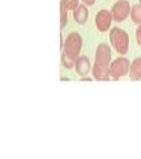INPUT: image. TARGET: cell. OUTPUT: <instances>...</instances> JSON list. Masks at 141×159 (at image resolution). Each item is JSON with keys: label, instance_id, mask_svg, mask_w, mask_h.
<instances>
[{"label": "cell", "instance_id": "6da1fadb", "mask_svg": "<svg viewBox=\"0 0 141 159\" xmlns=\"http://www.w3.org/2000/svg\"><path fill=\"white\" fill-rule=\"evenodd\" d=\"M110 60H112V52L108 44H100L96 49L95 54V64L92 66V76L97 81H109L110 74H109V66H110Z\"/></svg>", "mask_w": 141, "mask_h": 159}, {"label": "cell", "instance_id": "7a4b0ae2", "mask_svg": "<svg viewBox=\"0 0 141 159\" xmlns=\"http://www.w3.org/2000/svg\"><path fill=\"white\" fill-rule=\"evenodd\" d=\"M110 44L119 54H127L129 51V36L121 28L114 27L109 32Z\"/></svg>", "mask_w": 141, "mask_h": 159}, {"label": "cell", "instance_id": "3957f363", "mask_svg": "<svg viewBox=\"0 0 141 159\" xmlns=\"http://www.w3.org/2000/svg\"><path fill=\"white\" fill-rule=\"evenodd\" d=\"M81 48H83V39L80 36V33H77V32L69 33L67 40L64 41L63 47H61L63 53L72 60H76L80 56Z\"/></svg>", "mask_w": 141, "mask_h": 159}, {"label": "cell", "instance_id": "277c9868", "mask_svg": "<svg viewBox=\"0 0 141 159\" xmlns=\"http://www.w3.org/2000/svg\"><path fill=\"white\" fill-rule=\"evenodd\" d=\"M129 66H130V61L125 57H119V58L113 60V61L110 62V66H109L110 78L116 81V80L127 76L129 73Z\"/></svg>", "mask_w": 141, "mask_h": 159}, {"label": "cell", "instance_id": "5b68a950", "mask_svg": "<svg viewBox=\"0 0 141 159\" xmlns=\"http://www.w3.org/2000/svg\"><path fill=\"white\" fill-rule=\"evenodd\" d=\"M130 4L128 0H119L113 4L110 13H112V19L116 23H121L130 15Z\"/></svg>", "mask_w": 141, "mask_h": 159}, {"label": "cell", "instance_id": "8992f818", "mask_svg": "<svg viewBox=\"0 0 141 159\" xmlns=\"http://www.w3.org/2000/svg\"><path fill=\"white\" fill-rule=\"evenodd\" d=\"M112 13H110L108 9H101L99 11L96 17H95V23H96V27L99 29V32H107L109 31L110 25H112Z\"/></svg>", "mask_w": 141, "mask_h": 159}, {"label": "cell", "instance_id": "52a82bcc", "mask_svg": "<svg viewBox=\"0 0 141 159\" xmlns=\"http://www.w3.org/2000/svg\"><path fill=\"white\" fill-rule=\"evenodd\" d=\"M75 72H76L80 77H87L88 73L92 70V65L87 56H79L75 62Z\"/></svg>", "mask_w": 141, "mask_h": 159}, {"label": "cell", "instance_id": "ba28073f", "mask_svg": "<svg viewBox=\"0 0 141 159\" xmlns=\"http://www.w3.org/2000/svg\"><path fill=\"white\" fill-rule=\"evenodd\" d=\"M88 8L85 4H79V6L73 9V19L77 24H84L88 20Z\"/></svg>", "mask_w": 141, "mask_h": 159}, {"label": "cell", "instance_id": "9c48e42d", "mask_svg": "<svg viewBox=\"0 0 141 159\" xmlns=\"http://www.w3.org/2000/svg\"><path fill=\"white\" fill-rule=\"evenodd\" d=\"M129 78L132 81H140L141 80V57L134 58L132 62H130L129 66Z\"/></svg>", "mask_w": 141, "mask_h": 159}, {"label": "cell", "instance_id": "30bf717a", "mask_svg": "<svg viewBox=\"0 0 141 159\" xmlns=\"http://www.w3.org/2000/svg\"><path fill=\"white\" fill-rule=\"evenodd\" d=\"M130 19L134 24L140 25L141 24V4H134V6L130 8Z\"/></svg>", "mask_w": 141, "mask_h": 159}, {"label": "cell", "instance_id": "8fae6325", "mask_svg": "<svg viewBox=\"0 0 141 159\" xmlns=\"http://www.w3.org/2000/svg\"><path fill=\"white\" fill-rule=\"evenodd\" d=\"M67 7L64 6V3L61 2L60 3V28L61 29H64L65 28V25H67V23H68V13H67Z\"/></svg>", "mask_w": 141, "mask_h": 159}, {"label": "cell", "instance_id": "7c38bea8", "mask_svg": "<svg viewBox=\"0 0 141 159\" xmlns=\"http://www.w3.org/2000/svg\"><path fill=\"white\" fill-rule=\"evenodd\" d=\"M75 62H76V60L69 58L68 56H65L64 53H61V64H63V66H64V68L72 69V68L75 66Z\"/></svg>", "mask_w": 141, "mask_h": 159}, {"label": "cell", "instance_id": "4fadbf2b", "mask_svg": "<svg viewBox=\"0 0 141 159\" xmlns=\"http://www.w3.org/2000/svg\"><path fill=\"white\" fill-rule=\"evenodd\" d=\"M64 3V6L67 7V9H70V11H73L75 8L79 6V2L80 0H61Z\"/></svg>", "mask_w": 141, "mask_h": 159}, {"label": "cell", "instance_id": "5bb4252c", "mask_svg": "<svg viewBox=\"0 0 141 159\" xmlns=\"http://www.w3.org/2000/svg\"><path fill=\"white\" fill-rule=\"evenodd\" d=\"M136 41H137L139 45H141V24L136 29Z\"/></svg>", "mask_w": 141, "mask_h": 159}, {"label": "cell", "instance_id": "9a60e30c", "mask_svg": "<svg viewBox=\"0 0 141 159\" xmlns=\"http://www.w3.org/2000/svg\"><path fill=\"white\" fill-rule=\"evenodd\" d=\"M81 2H83V4H85V6L90 7V6H93V4H95V2H96V0H81Z\"/></svg>", "mask_w": 141, "mask_h": 159}, {"label": "cell", "instance_id": "2e32d148", "mask_svg": "<svg viewBox=\"0 0 141 159\" xmlns=\"http://www.w3.org/2000/svg\"><path fill=\"white\" fill-rule=\"evenodd\" d=\"M139 3H140V4H141V0H139Z\"/></svg>", "mask_w": 141, "mask_h": 159}]
</instances>
